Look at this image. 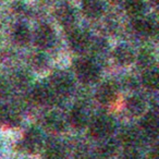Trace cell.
<instances>
[{
    "mask_svg": "<svg viewBox=\"0 0 159 159\" xmlns=\"http://www.w3.org/2000/svg\"><path fill=\"white\" fill-rule=\"evenodd\" d=\"M75 73L83 83H93L99 76V68L89 59H80L75 62Z\"/></svg>",
    "mask_w": 159,
    "mask_h": 159,
    "instance_id": "1",
    "label": "cell"
},
{
    "mask_svg": "<svg viewBox=\"0 0 159 159\" xmlns=\"http://www.w3.org/2000/svg\"><path fill=\"white\" fill-rule=\"evenodd\" d=\"M50 89L55 95H68L73 89V81L64 72H56L50 77Z\"/></svg>",
    "mask_w": 159,
    "mask_h": 159,
    "instance_id": "2",
    "label": "cell"
},
{
    "mask_svg": "<svg viewBox=\"0 0 159 159\" xmlns=\"http://www.w3.org/2000/svg\"><path fill=\"white\" fill-rule=\"evenodd\" d=\"M115 124L110 118L97 117L91 122L89 125V133L93 137L96 139H105L113 132Z\"/></svg>",
    "mask_w": 159,
    "mask_h": 159,
    "instance_id": "3",
    "label": "cell"
},
{
    "mask_svg": "<svg viewBox=\"0 0 159 159\" xmlns=\"http://www.w3.org/2000/svg\"><path fill=\"white\" fill-rule=\"evenodd\" d=\"M56 34L48 24H40L35 31V43L40 48H49L53 45Z\"/></svg>",
    "mask_w": 159,
    "mask_h": 159,
    "instance_id": "4",
    "label": "cell"
},
{
    "mask_svg": "<svg viewBox=\"0 0 159 159\" xmlns=\"http://www.w3.org/2000/svg\"><path fill=\"white\" fill-rule=\"evenodd\" d=\"M42 135L35 129H31L25 133L20 147L26 152H35L42 146Z\"/></svg>",
    "mask_w": 159,
    "mask_h": 159,
    "instance_id": "5",
    "label": "cell"
},
{
    "mask_svg": "<svg viewBox=\"0 0 159 159\" xmlns=\"http://www.w3.org/2000/svg\"><path fill=\"white\" fill-rule=\"evenodd\" d=\"M69 44L73 50L81 52L89 48L91 45V39H89V34H86L85 32L74 30L69 35Z\"/></svg>",
    "mask_w": 159,
    "mask_h": 159,
    "instance_id": "6",
    "label": "cell"
},
{
    "mask_svg": "<svg viewBox=\"0 0 159 159\" xmlns=\"http://www.w3.org/2000/svg\"><path fill=\"white\" fill-rule=\"evenodd\" d=\"M32 99L36 102V104L45 105V104H50L55 100V94L50 89V87H47L45 85H37L34 87L32 91Z\"/></svg>",
    "mask_w": 159,
    "mask_h": 159,
    "instance_id": "7",
    "label": "cell"
},
{
    "mask_svg": "<svg viewBox=\"0 0 159 159\" xmlns=\"http://www.w3.org/2000/svg\"><path fill=\"white\" fill-rule=\"evenodd\" d=\"M132 29L139 36H150L155 33L156 25L147 18H136L132 23Z\"/></svg>",
    "mask_w": 159,
    "mask_h": 159,
    "instance_id": "8",
    "label": "cell"
},
{
    "mask_svg": "<svg viewBox=\"0 0 159 159\" xmlns=\"http://www.w3.org/2000/svg\"><path fill=\"white\" fill-rule=\"evenodd\" d=\"M82 11L91 19H98L104 13V5L100 0H83Z\"/></svg>",
    "mask_w": 159,
    "mask_h": 159,
    "instance_id": "9",
    "label": "cell"
},
{
    "mask_svg": "<svg viewBox=\"0 0 159 159\" xmlns=\"http://www.w3.org/2000/svg\"><path fill=\"white\" fill-rule=\"evenodd\" d=\"M117 97V87L112 83H105L96 92V98L102 104H109Z\"/></svg>",
    "mask_w": 159,
    "mask_h": 159,
    "instance_id": "10",
    "label": "cell"
},
{
    "mask_svg": "<svg viewBox=\"0 0 159 159\" xmlns=\"http://www.w3.org/2000/svg\"><path fill=\"white\" fill-rule=\"evenodd\" d=\"M113 58L117 63L121 66H128L131 64L134 60V52L126 45H120L113 51Z\"/></svg>",
    "mask_w": 159,
    "mask_h": 159,
    "instance_id": "11",
    "label": "cell"
},
{
    "mask_svg": "<svg viewBox=\"0 0 159 159\" xmlns=\"http://www.w3.org/2000/svg\"><path fill=\"white\" fill-rule=\"evenodd\" d=\"M56 18L63 26H71L75 21L74 11L68 5H61L56 10Z\"/></svg>",
    "mask_w": 159,
    "mask_h": 159,
    "instance_id": "12",
    "label": "cell"
},
{
    "mask_svg": "<svg viewBox=\"0 0 159 159\" xmlns=\"http://www.w3.org/2000/svg\"><path fill=\"white\" fill-rule=\"evenodd\" d=\"M141 126L142 130L144 131V133L149 136H155L158 133V117L156 113L150 112L148 115H146L143 118V120L141 121Z\"/></svg>",
    "mask_w": 159,
    "mask_h": 159,
    "instance_id": "13",
    "label": "cell"
},
{
    "mask_svg": "<svg viewBox=\"0 0 159 159\" xmlns=\"http://www.w3.org/2000/svg\"><path fill=\"white\" fill-rule=\"evenodd\" d=\"M12 35H13V39L16 44L24 46L31 39V32H30L29 27L23 23H18L16 26L13 27L12 31Z\"/></svg>",
    "mask_w": 159,
    "mask_h": 159,
    "instance_id": "14",
    "label": "cell"
},
{
    "mask_svg": "<svg viewBox=\"0 0 159 159\" xmlns=\"http://www.w3.org/2000/svg\"><path fill=\"white\" fill-rule=\"evenodd\" d=\"M44 125L52 133H59L64 129V122L57 113H49L44 119Z\"/></svg>",
    "mask_w": 159,
    "mask_h": 159,
    "instance_id": "15",
    "label": "cell"
},
{
    "mask_svg": "<svg viewBox=\"0 0 159 159\" xmlns=\"http://www.w3.org/2000/svg\"><path fill=\"white\" fill-rule=\"evenodd\" d=\"M119 139H120V142H121L123 145L131 148V147H134L139 142V133H137V131H135L134 129L128 128V129L122 130V132L120 133Z\"/></svg>",
    "mask_w": 159,
    "mask_h": 159,
    "instance_id": "16",
    "label": "cell"
},
{
    "mask_svg": "<svg viewBox=\"0 0 159 159\" xmlns=\"http://www.w3.org/2000/svg\"><path fill=\"white\" fill-rule=\"evenodd\" d=\"M45 157L46 159H63L64 148L59 142H49L46 145L45 149Z\"/></svg>",
    "mask_w": 159,
    "mask_h": 159,
    "instance_id": "17",
    "label": "cell"
},
{
    "mask_svg": "<svg viewBox=\"0 0 159 159\" xmlns=\"http://www.w3.org/2000/svg\"><path fill=\"white\" fill-rule=\"evenodd\" d=\"M69 122L75 129H82L86 124L87 117L85 112L80 108H74L69 113Z\"/></svg>",
    "mask_w": 159,
    "mask_h": 159,
    "instance_id": "18",
    "label": "cell"
},
{
    "mask_svg": "<svg viewBox=\"0 0 159 159\" xmlns=\"http://www.w3.org/2000/svg\"><path fill=\"white\" fill-rule=\"evenodd\" d=\"M126 108L133 116H139L145 110V102L139 96H132L126 102Z\"/></svg>",
    "mask_w": 159,
    "mask_h": 159,
    "instance_id": "19",
    "label": "cell"
},
{
    "mask_svg": "<svg viewBox=\"0 0 159 159\" xmlns=\"http://www.w3.org/2000/svg\"><path fill=\"white\" fill-rule=\"evenodd\" d=\"M143 84L148 89H157L159 85V74L157 70L155 69H149L143 74Z\"/></svg>",
    "mask_w": 159,
    "mask_h": 159,
    "instance_id": "20",
    "label": "cell"
},
{
    "mask_svg": "<svg viewBox=\"0 0 159 159\" xmlns=\"http://www.w3.org/2000/svg\"><path fill=\"white\" fill-rule=\"evenodd\" d=\"M124 6H125L126 12L133 16L142 14L145 9V3L143 0H125Z\"/></svg>",
    "mask_w": 159,
    "mask_h": 159,
    "instance_id": "21",
    "label": "cell"
},
{
    "mask_svg": "<svg viewBox=\"0 0 159 159\" xmlns=\"http://www.w3.org/2000/svg\"><path fill=\"white\" fill-rule=\"evenodd\" d=\"M30 63L35 70L42 71L48 66V58L45 55H43V53L36 52L34 55H32V57L30 58Z\"/></svg>",
    "mask_w": 159,
    "mask_h": 159,
    "instance_id": "22",
    "label": "cell"
},
{
    "mask_svg": "<svg viewBox=\"0 0 159 159\" xmlns=\"http://www.w3.org/2000/svg\"><path fill=\"white\" fill-rule=\"evenodd\" d=\"M12 82L16 85V87H25L30 83V76L26 73L22 72V71H19V72L14 73L13 77H12Z\"/></svg>",
    "mask_w": 159,
    "mask_h": 159,
    "instance_id": "23",
    "label": "cell"
},
{
    "mask_svg": "<svg viewBox=\"0 0 159 159\" xmlns=\"http://www.w3.org/2000/svg\"><path fill=\"white\" fill-rule=\"evenodd\" d=\"M152 61H154V57L150 52L148 51H142L139 58V63L143 68H149L152 66Z\"/></svg>",
    "mask_w": 159,
    "mask_h": 159,
    "instance_id": "24",
    "label": "cell"
},
{
    "mask_svg": "<svg viewBox=\"0 0 159 159\" xmlns=\"http://www.w3.org/2000/svg\"><path fill=\"white\" fill-rule=\"evenodd\" d=\"M115 149H116V145L112 142H106L99 148V155L102 157H104V158H107V157L111 156L115 152Z\"/></svg>",
    "mask_w": 159,
    "mask_h": 159,
    "instance_id": "25",
    "label": "cell"
},
{
    "mask_svg": "<svg viewBox=\"0 0 159 159\" xmlns=\"http://www.w3.org/2000/svg\"><path fill=\"white\" fill-rule=\"evenodd\" d=\"M9 84L6 80L3 79H0V98L5 97V96L8 95L9 93Z\"/></svg>",
    "mask_w": 159,
    "mask_h": 159,
    "instance_id": "26",
    "label": "cell"
},
{
    "mask_svg": "<svg viewBox=\"0 0 159 159\" xmlns=\"http://www.w3.org/2000/svg\"><path fill=\"white\" fill-rule=\"evenodd\" d=\"M122 159H141V158H139V156L136 154V152L131 150V152H126L125 154L123 155Z\"/></svg>",
    "mask_w": 159,
    "mask_h": 159,
    "instance_id": "27",
    "label": "cell"
}]
</instances>
